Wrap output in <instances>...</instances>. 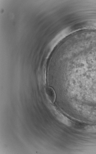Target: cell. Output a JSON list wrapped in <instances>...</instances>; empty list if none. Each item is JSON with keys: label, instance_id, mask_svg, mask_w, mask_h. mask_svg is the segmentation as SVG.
Returning <instances> with one entry per match:
<instances>
[{"label": "cell", "instance_id": "1", "mask_svg": "<svg viewBox=\"0 0 96 154\" xmlns=\"http://www.w3.org/2000/svg\"><path fill=\"white\" fill-rule=\"evenodd\" d=\"M45 91L50 101L54 103L56 99V94L54 89L51 87H47L45 88Z\"/></svg>", "mask_w": 96, "mask_h": 154}, {"label": "cell", "instance_id": "2", "mask_svg": "<svg viewBox=\"0 0 96 154\" xmlns=\"http://www.w3.org/2000/svg\"><path fill=\"white\" fill-rule=\"evenodd\" d=\"M86 129L90 132H96V126H89L86 128Z\"/></svg>", "mask_w": 96, "mask_h": 154}]
</instances>
